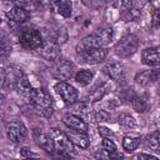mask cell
Returning <instances> with one entry per match:
<instances>
[{
	"instance_id": "d4e9b609",
	"label": "cell",
	"mask_w": 160,
	"mask_h": 160,
	"mask_svg": "<svg viewBox=\"0 0 160 160\" xmlns=\"http://www.w3.org/2000/svg\"><path fill=\"white\" fill-rule=\"evenodd\" d=\"M146 145L154 152L160 154V131L156 130V131L151 132L146 139Z\"/></svg>"
},
{
	"instance_id": "d590c367",
	"label": "cell",
	"mask_w": 160,
	"mask_h": 160,
	"mask_svg": "<svg viewBox=\"0 0 160 160\" xmlns=\"http://www.w3.org/2000/svg\"><path fill=\"white\" fill-rule=\"evenodd\" d=\"M20 155H21L22 158H30V156H36V154H34L32 151H30V149H29V148H22V149L20 150Z\"/></svg>"
},
{
	"instance_id": "2e32d148",
	"label": "cell",
	"mask_w": 160,
	"mask_h": 160,
	"mask_svg": "<svg viewBox=\"0 0 160 160\" xmlns=\"http://www.w3.org/2000/svg\"><path fill=\"white\" fill-rule=\"evenodd\" d=\"M68 136L70 138V140L72 141V144H75L76 146L81 148V149H86L90 144L89 136L86 135V132L84 131H79V130H70V132L68 134Z\"/></svg>"
},
{
	"instance_id": "6da1fadb",
	"label": "cell",
	"mask_w": 160,
	"mask_h": 160,
	"mask_svg": "<svg viewBox=\"0 0 160 160\" xmlns=\"http://www.w3.org/2000/svg\"><path fill=\"white\" fill-rule=\"evenodd\" d=\"M29 102L32 104L45 118H50L52 115V112H54V109H52V99L42 89H35V88H32V91L30 94Z\"/></svg>"
},
{
	"instance_id": "7402d4cb",
	"label": "cell",
	"mask_w": 160,
	"mask_h": 160,
	"mask_svg": "<svg viewBox=\"0 0 160 160\" xmlns=\"http://www.w3.org/2000/svg\"><path fill=\"white\" fill-rule=\"evenodd\" d=\"M140 15H141V11L135 8L134 5L132 6H129V8H125L121 12V19L124 21H136L140 19Z\"/></svg>"
},
{
	"instance_id": "603a6c76",
	"label": "cell",
	"mask_w": 160,
	"mask_h": 160,
	"mask_svg": "<svg viewBox=\"0 0 160 160\" xmlns=\"http://www.w3.org/2000/svg\"><path fill=\"white\" fill-rule=\"evenodd\" d=\"M92 78H94V72H92L91 70L82 69V70H80V71L76 72V75H75V81H76L79 85L85 86V85H89V84L91 82Z\"/></svg>"
},
{
	"instance_id": "4316f807",
	"label": "cell",
	"mask_w": 160,
	"mask_h": 160,
	"mask_svg": "<svg viewBox=\"0 0 160 160\" xmlns=\"http://www.w3.org/2000/svg\"><path fill=\"white\" fill-rule=\"evenodd\" d=\"M118 122H119V125L122 126L124 129H134V128L136 126L135 119H134L130 114H126V112H122V114L119 115Z\"/></svg>"
},
{
	"instance_id": "30bf717a",
	"label": "cell",
	"mask_w": 160,
	"mask_h": 160,
	"mask_svg": "<svg viewBox=\"0 0 160 160\" xmlns=\"http://www.w3.org/2000/svg\"><path fill=\"white\" fill-rule=\"evenodd\" d=\"M102 71L112 80L115 81H122L125 80V68L119 61H109L104 65Z\"/></svg>"
},
{
	"instance_id": "1f68e13d",
	"label": "cell",
	"mask_w": 160,
	"mask_h": 160,
	"mask_svg": "<svg viewBox=\"0 0 160 160\" xmlns=\"http://www.w3.org/2000/svg\"><path fill=\"white\" fill-rule=\"evenodd\" d=\"M10 51H11V46H10V44H8L6 39L4 38L2 42H1V56H2V59H5L10 54Z\"/></svg>"
},
{
	"instance_id": "cb8c5ba5",
	"label": "cell",
	"mask_w": 160,
	"mask_h": 160,
	"mask_svg": "<svg viewBox=\"0 0 160 160\" xmlns=\"http://www.w3.org/2000/svg\"><path fill=\"white\" fill-rule=\"evenodd\" d=\"M135 81L141 86H148V85L155 82L154 78H152V70H144V71L138 72L135 76Z\"/></svg>"
},
{
	"instance_id": "f546056e",
	"label": "cell",
	"mask_w": 160,
	"mask_h": 160,
	"mask_svg": "<svg viewBox=\"0 0 160 160\" xmlns=\"http://www.w3.org/2000/svg\"><path fill=\"white\" fill-rule=\"evenodd\" d=\"M101 146H102L104 150H106L110 154L116 152V145H115V142L112 140H110V138H104L102 142H101Z\"/></svg>"
},
{
	"instance_id": "3957f363",
	"label": "cell",
	"mask_w": 160,
	"mask_h": 160,
	"mask_svg": "<svg viewBox=\"0 0 160 160\" xmlns=\"http://www.w3.org/2000/svg\"><path fill=\"white\" fill-rule=\"evenodd\" d=\"M19 42L21 44L22 48H25L28 50H38L42 45L44 38L38 29L30 28V29H25L20 32Z\"/></svg>"
},
{
	"instance_id": "484cf974",
	"label": "cell",
	"mask_w": 160,
	"mask_h": 160,
	"mask_svg": "<svg viewBox=\"0 0 160 160\" xmlns=\"http://www.w3.org/2000/svg\"><path fill=\"white\" fill-rule=\"evenodd\" d=\"M96 34L101 38L104 45H108L112 40V38H114V29L111 26H109V25H104V26L98 29Z\"/></svg>"
},
{
	"instance_id": "e575fe53",
	"label": "cell",
	"mask_w": 160,
	"mask_h": 160,
	"mask_svg": "<svg viewBox=\"0 0 160 160\" xmlns=\"http://www.w3.org/2000/svg\"><path fill=\"white\" fill-rule=\"evenodd\" d=\"M39 0H15V2H16V5H19V6H29V5H32L34 2H38Z\"/></svg>"
},
{
	"instance_id": "7c38bea8",
	"label": "cell",
	"mask_w": 160,
	"mask_h": 160,
	"mask_svg": "<svg viewBox=\"0 0 160 160\" xmlns=\"http://www.w3.org/2000/svg\"><path fill=\"white\" fill-rule=\"evenodd\" d=\"M62 121L69 129L79 130V131H84V132L88 131V124L80 115H78L75 112H66L62 118Z\"/></svg>"
},
{
	"instance_id": "9c48e42d",
	"label": "cell",
	"mask_w": 160,
	"mask_h": 160,
	"mask_svg": "<svg viewBox=\"0 0 160 160\" xmlns=\"http://www.w3.org/2000/svg\"><path fill=\"white\" fill-rule=\"evenodd\" d=\"M108 55V49L101 46V48H95V49H90L88 51H84L81 54H79V56L81 58V60L89 65H95L101 62L102 60H105Z\"/></svg>"
},
{
	"instance_id": "8d00e7d4",
	"label": "cell",
	"mask_w": 160,
	"mask_h": 160,
	"mask_svg": "<svg viewBox=\"0 0 160 160\" xmlns=\"http://www.w3.org/2000/svg\"><path fill=\"white\" fill-rule=\"evenodd\" d=\"M152 70V78H154V81H160V68H156V69H151Z\"/></svg>"
},
{
	"instance_id": "9a60e30c",
	"label": "cell",
	"mask_w": 160,
	"mask_h": 160,
	"mask_svg": "<svg viewBox=\"0 0 160 160\" xmlns=\"http://www.w3.org/2000/svg\"><path fill=\"white\" fill-rule=\"evenodd\" d=\"M35 141L46 152H54L55 151V144H54L52 136L50 134H46L42 131H40V132L35 131Z\"/></svg>"
},
{
	"instance_id": "60d3db41",
	"label": "cell",
	"mask_w": 160,
	"mask_h": 160,
	"mask_svg": "<svg viewBox=\"0 0 160 160\" xmlns=\"http://www.w3.org/2000/svg\"><path fill=\"white\" fill-rule=\"evenodd\" d=\"M4 1H10V2H15V0H4Z\"/></svg>"
},
{
	"instance_id": "ffe728a7",
	"label": "cell",
	"mask_w": 160,
	"mask_h": 160,
	"mask_svg": "<svg viewBox=\"0 0 160 160\" xmlns=\"http://www.w3.org/2000/svg\"><path fill=\"white\" fill-rule=\"evenodd\" d=\"M141 138L140 136H131V135H126L122 139V148L126 152H131L134 150L138 149V146L140 145Z\"/></svg>"
},
{
	"instance_id": "8fae6325",
	"label": "cell",
	"mask_w": 160,
	"mask_h": 160,
	"mask_svg": "<svg viewBox=\"0 0 160 160\" xmlns=\"http://www.w3.org/2000/svg\"><path fill=\"white\" fill-rule=\"evenodd\" d=\"M101 46H104V42H102L101 38L95 32V34H91V35L85 36L82 40L79 41V44L76 45V52L78 54H81V52L88 51L90 49L101 48Z\"/></svg>"
},
{
	"instance_id": "ba28073f",
	"label": "cell",
	"mask_w": 160,
	"mask_h": 160,
	"mask_svg": "<svg viewBox=\"0 0 160 160\" xmlns=\"http://www.w3.org/2000/svg\"><path fill=\"white\" fill-rule=\"evenodd\" d=\"M54 89H55V91L61 96L62 101H64L66 105H71V104H74L75 101H78V96H79L78 90H76L72 85L68 84L66 81H59V82L55 85Z\"/></svg>"
},
{
	"instance_id": "b9f144b4",
	"label": "cell",
	"mask_w": 160,
	"mask_h": 160,
	"mask_svg": "<svg viewBox=\"0 0 160 160\" xmlns=\"http://www.w3.org/2000/svg\"><path fill=\"white\" fill-rule=\"evenodd\" d=\"M159 99H160V89H159Z\"/></svg>"
},
{
	"instance_id": "f35d334b",
	"label": "cell",
	"mask_w": 160,
	"mask_h": 160,
	"mask_svg": "<svg viewBox=\"0 0 160 160\" xmlns=\"http://www.w3.org/2000/svg\"><path fill=\"white\" fill-rule=\"evenodd\" d=\"M121 4L124 5V8H129L134 5V0H121Z\"/></svg>"
},
{
	"instance_id": "44dd1931",
	"label": "cell",
	"mask_w": 160,
	"mask_h": 160,
	"mask_svg": "<svg viewBox=\"0 0 160 160\" xmlns=\"http://www.w3.org/2000/svg\"><path fill=\"white\" fill-rule=\"evenodd\" d=\"M129 102L131 104L132 109L138 112H145L148 109H149V105H148V101L142 98V96H139V95H132V98L129 100Z\"/></svg>"
},
{
	"instance_id": "4dcf8cb0",
	"label": "cell",
	"mask_w": 160,
	"mask_h": 160,
	"mask_svg": "<svg viewBox=\"0 0 160 160\" xmlns=\"http://www.w3.org/2000/svg\"><path fill=\"white\" fill-rule=\"evenodd\" d=\"M94 120L96 122H105L110 120V114L106 110H98L94 114Z\"/></svg>"
},
{
	"instance_id": "ac0fdd59",
	"label": "cell",
	"mask_w": 160,
	"mask_h": 160,
	"mask_svg": "<svg viewBox=\"0 0 160 160\" xmlns=\"http://www.w3.org/2000/svg\"><path fill=\"white\" fill-rule=\"evenodd\" d=\"M15 89L18 90V92H19L22 98H25V99L29 101L30 94H31V91H32V88H31V85H30V82H29V80H28V78H26L25 75H22V76L18 80V82H16V85H15Z\"/></svg>"
},
{
	"instance_id": "7a4b0ae2",
	"label": "cell",
	"mask_w": 160,
	"mask_h": 160,
	"mask_svg": "<svg viewBox=\"0 0 160 160\" xmlns=\"http://www.w3.org/2000/svg\"><path fill=\"white\" fill-rule=\"evenodd\" d=\"M139 48V39L134 34H128L122 36L115 45V54L122 59L130 58L136 52Z\"/></svg>"
},
{
	"instance_id": "8992f818",
	"label": "cell",
	"mask_w": 160,
	"mask_h": 160,
	"mask_svg": "<svg viewBox=\"0 0 160 160\" xmlns=\"http://www.w3.org/2000/svg\"><path fill=\"white\" fill-rule=\"evenodd\" d=\"M26 134H28V130L21 121L12 120L6 124V135L11 142L14 144L21 142L26 138Z\"/></svg>"
},
{
	"instance_id": "83f0119b",
	"label": "cell",
	"mask_w": 160,
	"mask_h": 160,
	"mask_svg": "<svg viewBox=\"0 0 160 160\" xmlns=\"http://www.w3.org/2000/svg\"><path fill=\"white\" fill-rule=\"evenodd\" d=\"M71 109L79 115H88L91 111V108L86 101H75L74 104H71Z\"/></svg>"
},
{
	"instance_id": "d6a6232c",
	"label": "cell",
	"mask_w": 160,
	"mask_h": 160,
	"mask_svg": "<svg viewBox=\"0 0 160 160\" xmlns=\"http://www.w3.org/2000/svg\"><path fill=\"white\" fill-rule=\"evenodd\" d=\"M151 24H152V28H159L160 26V9H155L152 11Z\"/></svg>"
},
{
	"instance_id": "5bb4252c",
	"label": "cell",
	"mask_w": 160,
	"mask_h": 160,
	"mask_svg": "<svg viewBox=\"0 0 160 160\" xmlns=\"http://www.w3.org/2000/svg\"><path fill=\"white\" fill-rule=\"evenodd\" d=\"M8 19L10 20V22L15 24V25H20L22 22H25L29 19V12L25 10V8L15 5L14 8H11L8 14H6Z\"/></svg>"
},
{
	"instance_id": "5b68a950",
	"label": "cell",
	"mask_w": 160,
	"mask_h": 160,
	"mask_svg": "<svg viewBox=\"0 0 160 160\" xmlns=\"http://www.w3.org/2000/svg\"><path fill=\"white\" fill-rule=\"evenodd\" d=\"M72 72H74V64L66 59L56 60L51 69L52 76L60 81L69 80L72 76Z\"/></svg>"
},
{
	"instance_id": "d6986e66",
	"label": "cell",
	"mask_w": 160,
	"mask_h": 160,
	"mask_svg": "<svg viewBox=\"0 0 160 160\" xmlns=\"http://www.w3.org/2000/svg\"><path fill=\"white\" fill-rule=\"evenodd\" d=\"M58 8V12L64 18H70L72 12V2L71 0H54Z\"/></svg>"
},
{
	"instance_id": "f1b7e54d",
	"label": "cell",
	"mask_w": 160,
	"mask_h": 160,
	"mask_svg": "<svg viewBox=\"0 0 160 160\" xmlns=\"http://www.w3.org/2000/svg\"><path fill=\"white\" fill-rule=\"evenodd\" d=\"M66 38H68V35H66V31H65L64 29H58V30H55V32L51 35V39H52L54 41H56L58 44L65 42V41H66Z\"/></svg>"
},
{
	"instance_id": "74e56055",
	"label": "cell",
	"mask_w": 160,
	"mask_h": 160,
	"mask_svg": "<svg viewBox=\"0 0 160 160\" xmlns=\"http://www.w3.org/2000/svg\"><path fill=\"white\" fill-rule=\"evenodd\" d=\"M136 159H156L155 155H151V154H139L135 156Z\"/></svg>"
},
{
	"instance_id": "836d02e7",
	"label": "cell",
	"mask_w": 160,
	"mask_h": 160,
	"mask_svg": "<svg viewBox=\"0 0 160 160\" xmlns=\"http://www.w3.org/2000/svg\"><path fill=\"white\" fill-rule=\"evenodd\" d=\"M98 132H99V135L102 136V138H110V136H114L112 131H111L110 129H108L106 126H99V128H98Z\"/></svg>"
},
{
	"instance_id": "4fadbf2b",
	"label": "cell",
	"mask_w": 160,
	"mask_h": 160,
	"mask_svg": "<svg viewBox=\"0 0 160 160\" xmlns=\"http://www.w3.org/2000/svg\"><path fill=\"white\" fill-rule=\"evenodd\" d=\"M141 61L145 65L155 66L160 65V46L146 48L141 52Z\"/></svg>"
},
{
	"instance_id": "277c9868",
	"label": "cell",
	"mask_w": 160,
	"mask_h": 160,
	"mask_svg": "<svg viewBox=\"0 0 160 160\" xmlns=\"http://www.w3.org/2000/svg\"><path fill=\"white\" fill-rule=\"evenodd\" d=\"M50 135L52 136V140L55 144V150L59 152L60 156H69L74 151V144L70 140V138L68 136V134H65L58 129H52Z\"/></svg>"
},
{
	"instance_id": "e0dca14e",
	"label": "cell",
	"mask_w": 160,
	"mask_h": 160,
	"mask_svg": "<svg viewBox=\"0 0 160 160\" xmlns=\"http://www.w3.org/2000/svg\"><path fill=\"white\" fill-rule=\"evenodd\" d=\"M110 91V84L109 82H99L94 86V89L89 92L90 101H99L101 100L108 92Z\"/></svg>"
},
{
	"instance_id": "52a82bcc",
	"label": "cell",
	"mask_w": 160,
	"mask_h": 160,
	"mask_svg": "<svg viewBox=\"0 0 160 160\" xmlns=\"http://www.w3.org/2000/svg\"><path fill=\"white\" fill-rule=\"evenodd\" d=\"M38 52L42 59H45L48 61H55V60H58L59 54H60V44L54 41L51 38L46 39V40H44L42 45L38 49Z\"/></svg>"
},
{
	"instance_id": "ab89813d",
	"label": "cell",
	"mask_w": 160,
	"mask_h": 160,
	"mask_svg": "<svg viewBox=\"0 0 160 160\" xmlns=\"http://www.w3.org/2000/svg\"><path fill=\"white\" fill-rule=\"evenodd\" d=\"M108 2H109V5H110V6L116 8V6L120 4V0H108Z\"/></svg>"
}]
</instances>
